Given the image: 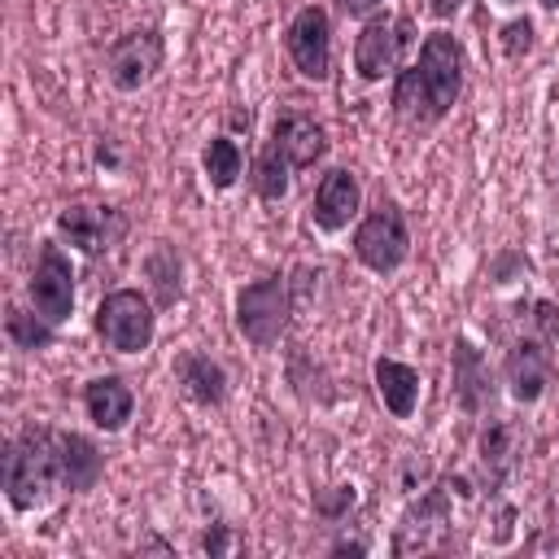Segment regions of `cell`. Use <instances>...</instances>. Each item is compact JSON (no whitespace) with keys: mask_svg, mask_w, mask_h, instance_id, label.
Segmentation results:
<instances>
[{"mask_svg":"<svg viewBox=\"0 0 559 559\" xmlns=\"http://www.w3.org/2000/svg\"><path fill=\"white\" fill-rule=\"evenodd\" d=\"M463 44L450 31H432L419 44V57L393 79V114L411 127L441 122L463 92Z\"/></svg>","mask_w":559,"mask_h":559,"instance_id":"cell-1","label":"cell"},{"mask_svg":"<svg viewBox=\"0 0 559 559\" xmlns=\"http://www.w3.org/2000/svg\"><path fill=\"white\" fill-rule=\"evenodd\" d=\"M0 485L13 511H35L52 502L66 489V463H61V428L31 424L4 445Z\"/></svg>","mask_w":559,"mask_h":559,"instance_id":"cell-2","label":"cell"},{"mask_svg":"<svg viewBox=\"0 0 559 559\" xmlns=\"http://www.w3.org/2000/svg\"><path fill=\"white\" fill-rule=\"evenodd\" d=\"M288 314H293V297L284 275H262L236 293V328L258 349H271L284 336Z\"/></svg>","mask_w":559,"mask_h":559,"instance_id":"cell-3","label":"cell"},{"mask_svg":"<svg viewBox=\"0 0 559 559\" xmlns=\"http://www.w3.org/2000/svg\"><path fill=\"white\" fill-rule=\"evenodd\" d=\"M96 336L118 349V354H144L153 345V332H157V314H153V301L140 293V288H114L100 306H96Z\"/></svg>","mask_w":559,"mask_h":559,"instance_id":"cell-4","label":"cell"},{"mask_svg":"<svg viewBox=\"0 0 559 559\" xmlns=\"http://www.w3.org/2000/svg\"><path fill=\"white\" fill-rule=\"evenodd\" d=\"M411 253V231H406V214L397 201H380L358 227H354V258L376 271V275H389L406 262Z\"/></svg>","mask_w":559,"mask_h":559,"instance_id":"cell-5","label":"cell"},{"mask_svg":"<svg viewBox=\"0 0 559 559\" xmlns=\"http://www.w3.org/2000/svg\"><path fill=\"white\" fill-rule=\"evenodd\" d=\"M411 39H415V22L406 13H380V17H371L362 26V35L354 39V70L367 83H376L384 74H397Z\"/></svg>","mask_w":559,"mask_h":559,"instance_id":"cell-6","label":"cell"},{"mask_svg":"<svg viewBox=\"0 0 559 559\" xmlns=\"http://www.w3.org/2000/svg\"><path fill=\"white\" fill-rule=\"evenodd\" d=\"M555 367H559V345H555V341H546L542 332H533V328L524 323V332L511 341L507 362H502V376H507L511 397H515V402H524V406H528V402H537V397L550 389Z\"/></svg>","mask_w":559,"mask_h":559,"instance_id":"cell-7","label":"cell"},{"mask_svg":"<svg viewBox=\"0 0 559 559\" xmlns=\"http://www.w3.org/2000/svg\"><path fill=\"white\" fill-rule=\"evenodd\" d=\"M162 61H166V39H162V31L140 26V31L118 35V39L105 48V79H109L118 92H140L144 83L157 79Z\"/></svg>","mask_w":559,"mask_h":559,"instance_id":"cell-8","label":"cell"},{"mask_svg":"<svg viewBox=\"0 0 559 559\" xmlns=\"http://www.w3.org/2000/svg\"><path fill=\"white\" fill-rule=\"evenodd\" d=\"M26 293H31L35 314H44L52 328H61L70 319V310H74V271H70V258L61 253L57 240L39 245V258L31 266V280H26Z\"/></svg>","mask_w":559,"mask_h":559,"instance_id":"cell-9","label":"cell"},{"mask_svg":"<svg viewBox=\"0 0 559 559\" xmlns=\"http://www.w3.org/2000/svg\"><path fill=\"white\" fill-rule=\"evenodd\" d=\"M284 48H288V61L297 66L301 79L323 83L332 74V17H328V9H319V4L297 9V17L284 31Z\"/></svg>","mask_w":559,"mask_h":559,"instance_id":"cell-10","label":"cell"},{"mask_svg":"<svg viewBox=\"0 0 559 559\" xmlns=\"http://www.w3.org/2000/svg\"><path fill=\"white\" fill-rule=\"evenodd\" d=\"M450 489H454V476H445L441 485H432L397 524V542L393 550L406 555V550H437L450 542Z\"/></svg>","mask_w":559,"mask_h":559,"instance_id":"cell-11","label":"cell"},{"mask_svg":"<svg viewBox=\"0 0 559 559\" xmlns=\"http://www.w3.org/2000/svg\"><path fill=\"white\" fill-rule=\"evenodd\" d=\"M57 236L70 240L74 249H83L87 258L114 249V240L122 236V214L114 205H96V201H70L57 214Z\"/></svg>","mask_w":559,"mask_h":559,"instance_id":"cell-12","label":"cell"},{"mask_svg":"<svg viewBox=\"0 0 559 559\" xmlns=\"http://www.w3.org/2000/svg\"><path fill=\"white\" fill-rule=\"evenodd\" d=\"M293 170H306V166H314L323 153H328V131L310 118V114H301V109H284L275 122H271V140H266Z\"/></svg>","mask_w":559,"mask_h":559,"instance_id":"cell-13","label":"cell"},{"mask_svg":"<svg viewBox=\"0 0 559 559\" xmlns=\"http://www.w3.org/2000/svg\"><path fill=\"white\" fill-rule=\"evenodd\" d=\"M358 210H362V183H358V175L345 170V166H332V170L319 179L314 201H310L314 227L341 231V227H349V218H354Z\"/></svg>","mask_w":559,"mask_h":559,"instance_id":"cell-14","label":"cell"},{"mask_svg":"<svg viewBox=\"0 0 559 559\" xmlns=\"http://www.w3.org/2000/svg\"><path fill=\"white\" fill-rule=\"evenodd\" d=\"M83 411L100 432H122L135 411V393L122 376H96L83 384Z\"/></svg>","mask_w":559,"mask_h":559,"instance_id":"cell-15","label":"cell"},{"mask_svg":"<svg viewBox=\"0 0 559 559\" xmlns=\"http://www.w3.org/2000/svg\"><path fill=\"white\" fill-rule=\"evenodd\" d=\"M454 397L467 415H480L493 402V371H489L485 354L463 336L454 341Z\"/></svg>","mask_w":559,"mask_h":559,"instance_id":"cell-16","label":"cell"},{"mask_svg":"<svg viewBox=\"0 0 559 559\" xmlns=\"http://www.w3.org/2000/svg\"><path fill=\"white\" fill-rule=\"evenodd\" d=\"M515 459H520V428L511 419H489L480 428V441H476V463H480L485 489H498L511 476Z\"/></svg>","mask_w":559,"mask_h":559,"instance_id":"cell-17","label":"cell"},{"mask_svg":"<svg viewBox=\"0 0 559 559\" xmlns=\"http://www.w3.org/2000/svg\"><path fill=\"white\" fill-rule=\"evenodd\" d=\"M376 393L393 419H411L419 406V371L397 358H376Z\"/></svg>","mask_w":559,"mask_h":559,"instance_id":"cell-18","label":"cell"},{"mask_svg":"<svg viewBox=\"0 0 559 559\" xmlns=\"http://www.w3.org/2000/svg\"><path fill=\"white\" fill-rule=\"evenodd\" d=\"M175 376H179V389H183L197 406H218V402L227 397V371H223L210 354H197V349L179 354Z\"/></svg>","mask_w":559,"mask_h":559,"instance_id":"cell-19","label":"cell"},{"mask_svg":"<svg viewBox=\"0 0 559 559\" xmlns=\"http://www.w3.org/2000/svg\"><path fill=\"white\" fill-rule=\"evenodd\" d=\"M61 463H66V489L70 493L92 489L105 472V454L83 432H61Z\"/></svg>","mask_w":559,"mask_h":559,"instance_id":"cell-20","label":"cell"},{"mask_svg":"<svg viewBox=\"0 0 559 559\" xmlns=\"http://www.w3.org/2000/svg\"><path fill=\"white\" fill-rule=\"evenodd\" d=\"M201 166H205V179H210V188L227 192V188L240 179V170H245V153H240V144H236V140H227V135H214V140L205 144V153H201Z\"/></svg>","mask_w":559,"mask_h":559,"instance_id":"cell-21","label":"cell"},{"mask_svg":"<svg viewBox=\"0 0 559 559\" xmlns=\"http://www.w3.org/2000/svg\"><path fill=\"white\" fill-rule=\"evenodd\" d=\"M249 183H253V192H258L262 201H280V197H288V188H293V166H288L271 144H262V153H258L253 166H249Z\"/></svg>","mask_w":559,"mask_h":559,"instance_id":"cell-22","label":"cell"},{"mask_svg":"<svg viewBox=\"0 0 559 559\" xmlns=\"http://www.w3.org/2000/svg\"><path fill=\"white\" fill-rule=\"evenodd\" d=\"M144 275L148 284L157 288V301L162 306H175L183 297V284H179V253L170 245H157L148 258H144Z\"/></svg>","mask_w":559,"mask_h":559,"instance_id":"cell-23","label":"cell"},{"mask_svg":"<svg viewBox=\"0 0 559 559\" xmlns=\"http://www.w3.org/2000/svg\"><path fill=\"white\" fill-rule=\"evenodd\" d=\"M4 332H9V341H13L17 349H48L57 328H52L44 314H26L22 306H9V314H4Z\"/></svg>","mask_w":559,"mask_h":559,"instance_id":"cell-24","label":"cell"},{"mask_svg":"<svg viewBox=\"0 0 559 559\" xmlns=\"http://www.w3.org/2000/svg\"><path fill=\"white\" fill-rule=\"evenodd\" d=\"M528 48H533V22H528V17L507 22V26H502V52H507L511 61H520Z\"/></svg>","mask_w":559,"mask_h":559,"instance_id":"cell-25","label":"cell"},{"mask_svg":"<svg viewBox=\"0 0 559 559\" xmlns=\"http://www.w3.org/2000/svg\"><path fill=\"white\" fill-rule=\"evenodd\" d=\"M345 507H354V489H345V485L336 489V498H319V511H323L328 520H336Z\"/></svg>","mask_w":559,"mask_h":559,"instance_id":"cell-26","label":"cell"},{"mask_svg":"<svg viewBox=\"0 0 559 559\" xmlns=\"http://www.w3.org/2000/svg\"><path fill=\"white\" fill-rule=\"evenodd\" d=\"M201 550H205V555H227V550H231L227 528H223V524H218V528H210V533L201 537Z\"/></svg>","mask_w":559,"mask_h":559,"instance_id":"cell-27","label":"cell"},{"mask_svg":"<svg viewBox=\"0 0 559 559\" xmlns=\"http://www.w3.org/2000/svg\"><path fill=\"white\" fill-rule=\"evenodd\" d=\"M384 0H336V9L345 13V17H367V13H376Z\"/></svg>","mask_w":559,"mask_h":559,"instance_id":"cell-28","label":"cell"},{"mask_svg":"<svg viewBox=\"0 0 559 559\" xmlns=\"http://www.w3.org/2000/svg\"><path fill=\"white\" fill-rule=\"evenodd\" d=\"M424 4H428V13H432V17H454L467 0H424Z\"/></svg>","mask_w":559,"mask_h":559,"instance_id":"cell-29","label":"cell"},{"mask_svg":"<svg viewBox=\"0 0 559 559\" xmlns=\"http://www.w3.org/2000/svg\"><path fill=\"white\" fill-rule=\"evenodd\" d=\"M537 4H546V9H559V0H537Z\"/></svg>","mask_w":559,"mask_h":559,"instance_id":"cell-30","label":"cell"},{"mask_svg":"<svg viewBox=\"0 0 559 559\" xmlns=\"http://www.w3.org/2000/svg\"><path fill=\"white\" fill-rule=\"evenodd\" d=\"M507 4H515V0H507Z\"/></svg>","mask_w":559,"mask_h":559,"instance_id":"cell-31","label":"cell"}]
</instances>
